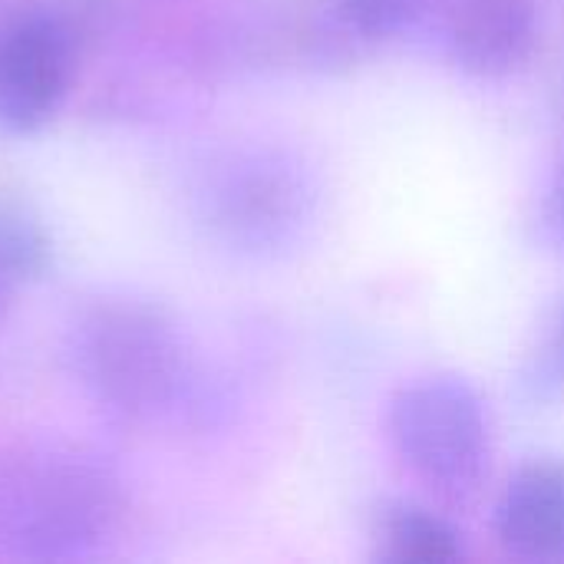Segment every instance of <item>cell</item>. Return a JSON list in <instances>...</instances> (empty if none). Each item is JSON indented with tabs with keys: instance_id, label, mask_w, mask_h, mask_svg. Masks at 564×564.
<instances>
[{
	"instance_id": "cell-4",
	"label": "cell",
	"mask_w": 564,
	"mask_h": 564,
	"mask_svg": "<svg viewBox=\"0 0 564 564\" xmlns=\"http://www.w3.org/2000/svg\"><path fill=\"white\" fill-rule=\"evenodd\" d=\"M79 66L73 20L43 0L0 7V129L33 135L66 106Z\"/></svg>"
},
{
	"instance_id": "cell-11",
	"label": "cell",
	"mask_w": 564,
	"mask_h": 564,
	"mask_svg": "<svg viewBox=\"0 0 564 564\" xmlns=\"http://www.w3.org/2000/svg\"><path fill=\"white\" fill-rule=\"evenodd\" d=\"M522 387L529 390L532 400H558V397H564V304L555 311L539 354L525 367Z\"/></svg>"
},
{
	"instance_id": "cell-2",
	"label": "cell",
	"mask_w": 564,
	"mask_h": 564,
	"mask_svg": "<svg viewBox=\"0 0 564 564\" xmlns=\"http://www.w3.org/2000/svg\"><path fill=\"white\" fill-rule=\"evenodd\" d=\"M66 360L83 397L119 423H152L172 413L192 383L178 321L129 294H102L76 311Z\"/></svg>"
},
{
	"instance_id": "cell-12",
	"label": "cell",
	"mask_w": 564,
	"mask_h": 564,
	"mask_svg": "<svg viewBox=\"0 0 564 564\" xmlns=\"http://www.w3.org/2000/svg\"><path fill=\"white\" fill-rule=\"evenodd\" d=\"M549 221L564 238V162L562 169L555 172V182H552V192H549Z\"/></svg>"
},
{
	"instance_id": "cell-5",
	"label": "cell",
	"mask_w": 564,
	"mask_h": 564,
	"mask_svg": "<svg viewBox=\"0 0 564 564\" xmlns=\"http://www.w3.org/2000/svg\"><path fill=\"white\" fill-rule=\"evenodd\" d=\"M198 202L205 225L225 245L264 251L297 228L304 215V182L284 159L245 152L208 175Z\"/></svg>"
},
{
	"instance_id": "cell-3",
	"label": "cell",
	"mask_w": 564,
	"mask_h": 564,
	"mask_svg": "<svg viewBox=\"0 0 564 564\" xmlns=\"http://www.w3.org/2000/svg\"><path fill=\"white\" fill-rule=\"evenodd\" d=\"M387 430L410 476L440 502H479L492 469V426L482 397L463 377L436 373L400 387Z\"/></svg>"
},
{
	"instance_id": "cell-9",
	"label": "cell",
	"mask_w": 564,
	"mask_h": 564,
	"mask_svg": "<svg viewBox=\"0 0 564 564\" xmlns=\"http://www.w3.org/2000/svg\"><path fill=\"white\" fill-rule=\"evenodd\" d=\"M53 268V238L30 202L0 192V281L20 288Z\"/></svg>"
},
{
	"instance_id": "cell-13",
	"label": "cell",
	"mask_w": 564,
	"mask_h": 564,
	"mask_svg": "<svg viewBox=\"0 0 564 564\" xmlns=\"http://www.w3.org/2000/svg\"><path fill=\"white\" fill-rule=\"evenodd\" d=\"M10 294H13V288H7V284L0 281V334H3V327H7V314H10Z\"/></svg>"
},
{
	"instance_id": "cell-10",
	"label": "cell",
	"mask_w": 564,
	"mask_h": 564,
	"mask_svg": "<svg viewBox=\"0 0 564 564\" xmlns=\"http://www.w3.org/2000/svg\"><path fill=\"white\" fill-rule=\"evenodd\" d=\"M430 0H330L334 23L357 40H390L410 30Z\"/></svg>"
},
{
	"instance_id": "cell-7",
	"label": "cell",
	"mask_w": 564,
	"mask_h": 564,
	"mask_svg": "<svg viewBox=\"0 0 564 564\" xmlns=\"http://www.w3.org/2000/svg\"><path fill=\"white\" fill-rule=\"evenodd\" d=\"M496 535L519 558H564V463L535 459L509 479L496 506Z\"/></svg>"
},
{
	"instance_id": "cell-1",
	"label": "cell",
	"mask_w": 564,
	"mask_h": 564,
	"mask_svg": "<svg viewBox=\"0 0 564 564\" xmlns=\"http://www.w3.org/2000/svg\"><path fill=\"white\" fill-rule=\"evenodd\" d=\"M126 486L93 449L26 440L0 453V555L17 562H76L116 539Z\"/></svg>"
},
{
	"instance_id": "cell-6",
	"label": "cell",
	"mask_w": 564,
	"mask_h": 564,
	"mask_svg": "<svg viewBox=\"0 0 564 564\" xmlns=\"http://www.w3.org/2000/svg\"><path fill=\"white\" fill-rule=\"evenodd\" d=\"M443 36L469 76H512L535 53L539 0H443Z\"/></svg>"
},
{
	"instance_id": "cell-8",
	"label": "cell",
	"mask_w": 564,
	"mask_h": 564,
	"mask_svg": "<svg viewBox=\"0 0 564 564\" xmlns=\"http://www.w3.org/2000/svg\"><path fill=\"white\" fill-rule=\"evenodd\" d=\"M377 558L390 564H449L466 555L456 525L416 502H390L377 519Z\"/></svg>"
}]
</instances>
